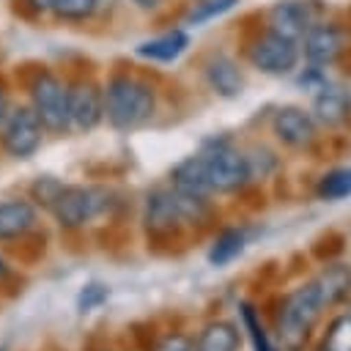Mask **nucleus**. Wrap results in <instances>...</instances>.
Segmentation results:
<instances>
[{
  "label": "nucleus",
  "instance_id": "1",
  "mask_svg": "<svg viewBox=\"0 0 351 351\" xmlns=\"http://www.w3.org/2000/svg\"><path fill=\"white\" fill-rule=\"evenodd\" d=\"M211 217L208 197H192L184 192L170 189H154L145 197L143 208V225L148 236V247L173 252V244H181V236L186 228L206 225Z\"/></svg>",
  "mask_w": 351,
  "mask_h": 351
},
{
  "label": "nucleus",
  "instance_id": "2",
  "mask_svg": "<svg viewBox=\"0 0 351 351\" xmlns=\"http://www.w3.org/2000/svg\"><path fill=\"white\" fill-rule=\"evenodd\" d=\"M156 112V90L140 77L115 74L104 85V118L118 132L148 123Z\"/></svg>",
  "mask_w": 351,
  "mask_h": 351
},
{
  "label": "nucleus",
  "instance_id": "3",
  "mask_svg": "<svg viewBox=\"0 0 351 351\" xmlns=\"http://www.w3.org/2000/svg\"><path fill=\"white\" fill-rule=\"evenodd\" d=\"M326 304L321 299V291L315 285V280L293 288L291 293H285L280 299L274 324H277V335L285 351H302L307 346V340L313 337L315 324L321 321Z\"/></svg>",
  "mask_w": 351,
  "mask_h": 351
},
{
  "label": "nucleus",
  "instance_id": "4",
  "mask_svg": "<svg viewBox=\"0 0 351 351\" xmlns=\"http://www.w3.org/2000/svg\"><path fill=\"white\" fill-rule=\"evenodd\" d=\"M200 154L206 156L214 192H239L252 181V170H250L247 154H241L228 137L203 140Z\"/></svg>",
  "mask_w": 351,
  "mask_h": 351
},
{
  "label": "nucleus",
  "instance_id": "5",
  "mask_svg": "<svg viewBox=\"0 0 351 351\" xmlns=\"http://www.w3.org/2000/svg\"><path fill=\"white\" fill-rule=\"evenodd\" d=\"M30 107L38 112L47 132L63 134L71 129V112H69V85H63L52 71L41 69L33 74L30 85Z\"/></svg>",
  "mask_w": 351,
  "mask_h": 351
},
{
  "label": "nucleus",
  "instance_id": "6",
  "mask_svg": "<svg viewBox=\"0 0 351 351\" xmlns=\"http://www.w3.org/2000/svg\"><path fill=\"white\" fill-rule=\"evenodd\" d=\"M112 195L101 186H80V184H71V186H63V192L58 195V200L52 203V217L58 219L60 228L66 230H77L82 228L85 222L101 217L112 200Z\"/></svg>",
  "mask_w": 351,
  "mask_h": 351
},
{
  "label": "nucleus",
  "instance_id": "7",
  "mask_svg": "<svg viewBox=\"0 0 351 351\" xmlns=\"http://www.w3.org/2000/svg\"><path fill=\"white\" fill-rule=\"evenodd\" d=\"M247 58L258 71L271 74V77H282V74H291L296 69V63L302 58V47H299V41H291L274 30H266L263 36H258L250 44Z\"/></svg>",
  "mask_w": 351,
  "mask_h": 351
},
{
  "label": "nucleus",
  "instance_id": "8",
  "mask_svg": "<svg viewBox=\"0 0 351 351\" xmlns=\"http://www.w3.org/2000/svg\"><path fill=\"white\" fill-rule=\"evenodd\" d=\"M44 123L33 107H14L0 129L3 151L11 159H30L41 148Z\"/></svg>",
  "mask_w": 351,
  "mask_h": 351
},
{
  "label": "nucleus",
  "instance_id": "9",
  "mask_svg": "<svg viewBox=\"0 0 351 351\" xmlns=\"http://www.w3.org/2000/svg\"><path fill=\"white\" fill-rule=\"evenodd\" d=\"M69 112L74 132H93L104 121V88L93 80H77L69 85Z\"/></svg>",
  "mask_w": 351,
  "mask_h": 351
},
{
  "label": "nucleus",
  "instance_id": "10",
  "mask_svg": "<svg viewBox=\"0 0 351 351\" xmlns=\"http://www.w3.org/2000/svg\"><path fill=\"white\" fill-rule=\"evenodd\" d=\"M315 126L318 123H315L313 112H307L302 107H293V104L280 107L271 118L274 137L288 148H310L315 143Z\"/></svg>",
  "mask_w": 351,
  "mask_h": 351
},
{
  "label": "nucleus",
  "instance_id": "11",
  "mask_svg": "<svg viewBox=\"0 0 351 351\" xmlns=\"http://www.w3.org/2000/svg\"><path fill=\"white\" fill-rule=\"evenodd\" d=\"M340 52H343V33L332 22H315L302 38V55L307 66L326 69L340 58Z\"/></svg>",
  "mask_w": 351,
  "mask_h": 351
},
{
  "label": "nucleus",
  "instance_id": "12",
  "mask_svg": "<svg viewBox=\"0 0 351 351\" xmlns=\"http://www.w3.org/2000/svg\"><path fill=\"white\" fill-rule=\"evenodd\" d=\"M313 25H315V11L304 0H282L269 11V30L291 41H302Z\"/></svg>",
  "mask_w": 351,
  "mask_h": 351
},
{
  "label": "nucleus",
  "instance_id": "13",
  "mask_svg": "<svg viewBox=\"0 0 351 351\" xmlns=\"http://www.w3.org/2000/svg\"><path fill=\"white\" fill-rule=\"evenodd\" d=\"M170 184H173L176 192H184V195H192V197H211L214 186H211L206 156L197 151V154L181 159L170 170Z\"/></svg>",
  "mask_w": 351,
  "mask_h": 351
},
{
  "label": "nucleus",
  "instance_id": "14",
  "mask_svg": "<svg viewBox=\"0 0 351 351\" xmlns=\"http://www.w3.org/2000/svg\"><path fill=\"white\" fill-rule=\"evenodd\" d=\"M351 115V93L340 85H324L313 96V118L326 129H337Z\"/></svg>",
  "mask_w": 351,
  "mask_h": 351
},
{
  "label": "nucleus",
  "instance_id": "15",
  "mask_svg": "<svg viewBox=\"0 0 351 351\" xmlns=\"http://www.w3.org/2000/svg\"><path fill=\"white\" fill-rule=\"evenodd\" d=\"M206 82L222 99H236L244 90V74L230 55H211L206 60Z\"/></svg>",
  "mask_w": 351,
  "mask_h": 351
},
{
  "label": "nucleus",
  "instance_id": "16",
  "mask_svg": "<svg viewBox=\"0 0 351 351\" xmlns=\"http://www.w3.org/2000/svg\"><path fill=\"white\" fill-rule=\"evenodd\" d=\"M36 203L25 197H8L0 203V241H14L36 228Z\"/></svg>",
  "mask_w": 351,
  "mask_h": 351
},
{
  "label": "nucleus",
  "instance_id": "17",
  "mask_svg": "<svg viewBox=\"0 0 351 351\" xmlns=\"http://www.w3.org/2000/svg\"><path fill=\"white\" fill-rule=\"evenodd\" d=\"M315 285L321 291V299L329 307L346 302L351 296V263H343V261H329L324 266V271L315 277Z\"/></svg>",
  "mask_w": 351,
  "mask_h": 351
},
{
  "label": "nucleus",
  "instance_id": "18",
  "mask_svg": "<svg viewBox=\"0 0 351 351\" xmlns=\"http://www.w3.org/2000/svg\"><path fill=\"white\" fill-rule=\"evenodd\" d=\"M186 47H189V33L181 30V27H176V30H167V33L154 36L148 41H140L134 47V55L137 58H145V60H156V63H170Z\"/></svg>",
  "mask_w": 351,
  "mask_h": 351
},
{
  "label": "nucleus",
  "instance_id": "19",
  "mask_svg": "<svg viewBox=\"0 0 351 351\" xmlns=\"http://www.w3.org/2000/svg\"><path fill=\"white\" fill-rule=\"evenodd\" d=\"M247 241H250V236H247L244 228H222V230L217 233V239L211 241L206 258H208L211 266L222 269V266H228V263H233L236 258L244 255Z\"/></svg>",
  "mask_w": 351,
  "mask_h": 351
},
{
  "label": "nucleus",
  "instance_id": "20",
  "mask_svg": "<svg viewBox=\"0 0 351 351\" xmlns=\"http://www.w3.org/2000/svg\"><path fill=\"white\" fill-rule=\"evenodd\" d=\"M241 332L230 321H211L200 329L195 340V351H239Z\"/></svg>",
  "mask_w": 351,
  "mask_h": 351
},
{
  "label": "nucleus",
  "instance_id": "21",
  "mask_svg": "<svg viewBox=\"0 0 351 351\" xmlns=\"http://www.w3.org/2000/svg\"><path fill=\"white\" fill-rule=\"evenodd\" d=\"M315 197L326 203H337L351 197V167H332L315 184Z\"/></svg>",
  "mask_w": 351,
  "mask_h": 351
},
{
  "label": "nucleus",
  "instance_id": "22",
  "mask_svg": "<svg viewBox=\"0 0 351 351\" xmlns=\"http://www.w3.org/2000/svg\"><path fill=\"white\" fill-rule=\"evenodd\" d=\"M5 250H8V255H11L14 261H19L22 266H33V263H38V261L47 255V233L33 228L30 233L14 239V244H8Z\"/></svg>",
  "mask_w": 351,
  "mask_h": 351
},
{
  "label": "nucleus",
  "instance_id": "23",
  "mask_svg": "<svg viewBox=\"0 0 351 351\" xmlns=\"http://www.w3.org/2000/svg\"><path fill=\"white\" fill-rule=\"evenodd\" d=\"M239 318H241V329L247 332L250 337V346L252 351H274L271 346V337L263 326V318H261V310L250 302H239Z\"/></svg>",
  "mask_w": 351,
  "mask_h": 351
},
{
  "label": "nucleus",
  "instance_id": "24",
  "mask_svg": "<svg viewBox=\"0 0 351 351\" xmlns=\"http://www.w3.org/2000/svg\"><path fill=\"white\" fill-rule=\"evenodd\" d=\"M318 351H351V313H340L329 321Z\"/></svg>",
  "mask_w": 351,
  "mask_h": 351
},
{
  "label": "nucleus",
  "instance_id": "25",
  "mask_svg": "<svg viewBox=\"0 0 351 351\" xmlns=\"http://www.w3.org/2000/svg\"><path fill=\"white\" fill-rule=\"evenodd\" d=\"M101 0H55L52 11L58 19H66V22H82L88 19L96 8H99Z\"/></svg>",
  "mask_w": 351,
  "mask_h": 351
},
{
  "label": "nucleus",
  "instance_id": "26",
  "mask_svg": "<svg viewBox=\"0 0 351 351\" xmlns=\"http://www.w3.org/2000/svg\"><path fill=\"white\" fill-rule=\"evenodd\" d=\"M63 181L52 178V176H38L33 184H30V200L44 206V208H52V203L58 200V195L63 192Z\"/></svg>",
  "mask_w": 351,
  "mask_h": 351
},
{
  "label": "nucleus",
  "instance_id": "27",
  "mask_svg": "<svg viewBox=\"0 0 351 351\" xmlns=\"http://www.w3.org/2000/svg\"><path fill=\"white\" fill-rule=\"evenodd\" d=\"M239 0H200L189 14H186V25H203L211 22L217 16H222L225 11H230Z\"/></svg>",
  "mask_w": 351,
  "mask_h": 351
},
{
  "label": "nucleus",
  "instance_id": "28",
  "mask_svg": "<svg viewBox=\"0 0 351 351\" xmlns=\"http://www.w3.org/2000/svg\"><path fill=\"white\" fill-rule=\"evenodd\" d=\"M110 299V288L104 282H85L77 293V310L85 315V313H93L99 310L104 302Z\"/></svg>",
  "mask_w": 351,
  "mask_h": 351
},
{
  "label": "nucleus",
  "instance_id": "29",
  "mask_svg": "<svg viewBox=\"0 0 351 351\" xmlns=\"http://www.w3.org/2000/svg\"><path fill=\"white\" fill-rule=\"evenodd\" d=\"M154 351H195V343H192L186 335L173 332V335L162 337V340L154 346Z\"/></svg>",
  "mask_w": 351,
  "mask_h": 351
},
{
  "label": "nucleus",
  "instance_id": "30",
  "mask_svg": "<svg viewBox=\"0 0 351 351\" xmlns=\"http://www.w3.org/2000/svg\"><path fill=\"white\" fill-rule=\"evenodd\" d=\"M8 93H5V88H3V82H0V129H3V123H5V118H8Z\"/></svg>",
  "mask_w": 351,
  "mask_h": 351
},
{
  "label": "nucleus",
  "instance_id": "31",
  "mask_svg": "<svg viewBox=\"0 0 351 351\" xmlns=\"http://www.w3.org/2000/svg\"><path fill=\"white\" fill-rule=\"evenodd\" d=\"M33 11H52V5H55V0H25Z\"/></svg>",
  "mask_w": 351,
  "mask_h": 351
},
{
  "label": "nucleus",
  "instance_id": "32",
  "mask_svg": "<svg viewBox=\"0 0 351 351\" xmlns=\"http://www.w3.org/2000/svg\"><path fill=\"white\" fill-rule=\"evenodd\" d=\"M137 8H143V11H154V8H159L162 5V0H132Z\"/></svg>",
  "mask_w": 351,
  "mask_h": 351
},
{
  "label": "nucleus",
  "instance_id": "33",
  "mask_svg": "<svg viewBox=\"0 0 351 351\" xmlns=\"http://www.w3.org/2000/svg\"><path fill=\"white\" fill-rule=\"evenodd\" d=\"M0 277H8V269H5V261L0 258Z\"/></svg>",
  "mask_w": 351,
  "mask_h": 351
},
{
  "label": "nucleus",
  "instance_id": "34",
  "mask_svg": "<svg viewBox=\"0 0 351 351\" xmlns=\"http://www.w3.org/2000/svg\"><path fill=\"white\" fill-rule=\"evenodd\" d=\"M0 351H5V346H0Z\"/></svg>",
  "mask_w": 351,
  "mask_h": 351
},
{
  "label": "nucleus",
  "instance_id": "35",
  "mask_svg": "<svg viewBox=\"0 0 351 351\" xmlns=\"http://www.w3.org/2000/svg\"><path fill=\"white\" fill-rule=\"evenodd\" d=\"M348 299H351V296H348Z\"/></svg>",
  "mask_w": 351,
  "mask_h": 351
}]
</instances>
